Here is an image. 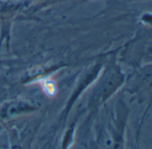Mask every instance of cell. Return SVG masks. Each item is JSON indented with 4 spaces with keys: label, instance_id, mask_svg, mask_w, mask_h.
<instances>
[{
    "label": "cell",
    "instance_id": "obj_1",
    "mask_svg": "<svg viewBox=\"0 0 152 149\" xmlns=\"http://www.w3.org/2000/svg\"><path fill=\"white\" fill-rule=\"evenodd\" d=\"M37 83H39L45 91V92L49 96H53L57 92V87L55 82L50 77V76H44L41 77L39 80H37Z\"/></svg>",
    "mask_w": 152,
    "mask_h": 149
}]
</instances>
